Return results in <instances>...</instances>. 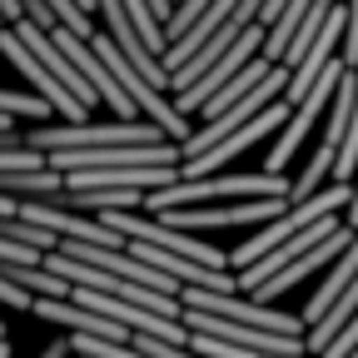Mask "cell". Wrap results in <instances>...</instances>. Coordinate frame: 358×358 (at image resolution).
Listing matches in <instances>:
<instances>
[{
  "instance_id": "6da1fadb",
  "label": "cell",
  "mask_w": 358,
  "mask_h": 358,
  "mask_svg": "<svg viewBox=\"0 0 358 358\" xmlns=\"http://www.w3.org/2000/svg\"><path fill=\"white\" fill-rule=\"evenodd\" d=\"M199 199H214V204L294 199V179H284V174H214V179H179V185L150 194L145 209H150V219H159V214H174V209H194Z\"/></svg>"
},
{
  "instance_id": "7a4b0ae2",
  "label": "cell",
  "mask_w": 358,
  "mask_h": 358,
  "mask_svg": "<svg viewBox=\"0 0 358 358\" xmlns=\"http://www.w3.org/2000/svg\"><path fill=\"white\" fill-rule=\"evenodd\" d=\"M353 204V189L348 185H329V189H319L313 199H303V204H294L284 219H274V224H264V229L249 239V244H239L234 254H229V264L239 268H254V264H264L268 254H274L279 244H289L294 234H303V229H313V224H324V219H334L338 209H348Z\"/></svg>"
},
{
  "instance_id": "3957f363",
  "label": "cell",
  "mask_w": 358,
  "mask_h": 358,
  "mask_svg": "<svg viewBox=\"0 0 358 358\" xmlns=\"http://www.w3.org/2000/svg\"><path fill=\"white\" fill-rule=\"evenodd\" d=\"M179 303L194 308V313H214L224 324H244V329H268V334H289V338H308V324L294 319V313H279L268 303L239 299V294H209V289H189L179 294Z\"/></svg>"
},
{
  "instance_id": "277c9868",
  "label": "cell",
  "mask_w": 358,
  "mask_h": 358,
  "mask_svg": "<svg viewBox=\"0 0 358 358\" xmlns=\"http://www.w3.org/2000/svg\"><path fill=\"white\" fill-rule=\"evenodd\" d=\"M294 204L289 199H249V204H209V209H174L159 214V224L189 234V229H229V224H274L284 219Z\"/></svg>"
},
{
  "instance_id": "5b68a950",
  "label": "cell",
  "mask_w": 358,
  "mask_h": 358,
  "mask_svg": "<svg viewBox=\"0 0 358 358\" xmlns=\"http://www.w3.org/2000/svg\"><path fill=\"white\" fill-rule=\"evenodd\" d=\"M0 55H6V60H10V65H15V70H20V75H25L30 85H35V95H40V100H50V105H55V110L65 115V124H90V120H85L90 110H85V105H80V100L70 95V90H65V85H60V80H55L50 70H45V65H40V60H35L30 50H25L15 30H0Z\"/></svg>"
},
{
  "instance_id": "8992f818",
  "label": "cell",
  "mask_w": 358,
  "mask_h": 358,
  "mask_svg": "<svg viewBox=\"0 0 358 358\" xmlns=\"http://www.w3.org/2000/svg\"><path fill=\"white\" fill-rule=\"evenodd\" d=\"M289 120H294V105H284V100H279V105H268L254 124H244L239 134H229V140H224L219 150H209L204 159H189V164H185V179H214V174L229 164L234 155H244V150H249V145H259V140H268V134L284 129Z\"/></svg>"
},
{
  "instance_id": "52a82bcc",
  "label": "cell",
  "mask_w": 358,
  "mask_h": 358,
  "mask_svg": "<svg viewBox=\"0 0 358 358\" xmlns=\"http://www.w3.org/2000/svg\"><path fill=\"white\" fill-rule=\"evenodd\" d=\"M10 30L20 35V45H25V50H30V55H35V60H40L45 70H50V75H55V80H60L65 90H70V95H75V100H80L85 110H90V105H105V100L95 95V85H90V80H85V75H80V70H75V65L65 60V50L55 45V35H50V30H40V25H30V20L10 25Z\"/></svg>"
},
{
  "instance_id": "ba28073f",
  "label": "cell",
  "mask_w": 358,
  "mask_h": 358,
  "mask_svg": "<svg viewBox=\"0 0 358 358\" xmlns=\"http://www.w3.org/2000/svg\"><path fill=\"white\" fill-rule=\"evenodd\" d=\"M358 279V239H353V249L334 264V274H329V284L319 289V294H313V303H303V313H299V319L308 324V329H319L324 319H329V313H334V303L348 294V284Z\"/></svg>"
},
{
  "instance_id": "9c48e42d",
  "label": "cell",
  "mask_w": 358,
  "mask_h": 358,
  "mask_svg": "<svg viewBox=\"0 0 358 358\" xmlns=\"http://www.w3.org/2000/svg\"><path fill=\"white\" fill-rule=\"evenodd\" d=\"M55 105L40 95H20V90H0V115L6 120H45Z\"/></svg>"
},
{
  "instance_id": "30bf717a",
  "label": "cell",
  "mask_w": 358,
  "mask_h": 358,
  "mask_svg": "<svg viewBox=\"0 0 358 358\" xmlns=\"http://www.w3.org/2000/svg\"><path fill=\"white\" fill-rule=\"evenodd\" d=\"M45 6L55 10V20H60V25H65L70 35H80V40H95V35H100V25L90 20V15H85V10L75 6V0H45Z\"/></svg>"
},
{
  "instance_id": "8fae6325",
  "label": "cell",
  "mask_w": 358,
  "mask_h": 358,
  "mask_svg": "<svg viewBox=\"0 0 358 358\" xmlns=\"http://www.w3.org/2000/svg\"><path fill=\"white\" fill-rule=\"evenodd\" d=\"M343 65H358V0H348V35H343Z\"/></svg>"
},
{
  "instance_id": "7c38bea8",
  "label": "cell",
  "mask_w": 358,
  "mask_h": 358,
  "mask_svg": "<svg viewBox=\"0 0 358 358\" xmlns=\"http://www.w3.org/2000/svg\"><path fill=\"white\" fill-rule=\"evenodd\" d=\"M0 15H6V25H20L25 20V6H20V0H0Z\"/></svg>"
},
{
  "instance_id": "4fadbf2b",
  "label": "cell",
  "mask_w": 358,
  "mask_h": 358,
  "mask_svg": "<svg viewBox=\"0 0 358 358\" xmlns=\"http://www.w3.org/2000/svg\"><path fill=\"white\" fill-rule=\"evenodd\" d=\"M65 353H70V343H65V338H55V343H45V353H40V358H65Z\"/></svg>"
},
{
  "instance_id": "5bb4252c",
  "label": "cell",
  "mask_w": 358,
  "mask_h": 358,
  "mask_svg": "<svg viewBox=\"0 0 358 358\" xmlns=\"http://www.w3.org/2000/svg\"><path fill=\"white\" fill-rule=\"evenodd\" d=\"M75 6H80L85 15H95V10H100V0H75Z\"/></svg>"
},
{
  "instance_id": "9a60e30c",
  "label": "cell",
  "mask_w": 358,
  "mask_h": 358,
  "mask_svg": "<svg viewBox=\"0 0 358 358\" xmlns=\"http://www.w3.org/2000/svg\"><path fill=\"white\" fill-rule=\"evenodd\" d=\"M0 358H10V343H0Z\"/></svg>"
},
{
  "instance_id": "2e32d148",
  "label": "cell",
  "mask_w": 358,
  "mask_h": 358,
  "mask_svg": "<svg viewBox=\"0 0 358 358\" xmlns=\"http://www.w3.org/2000/svg\"><path fill=\"white\" fill-rule=\"evenodd\" d=\"M0 343H6V319H0Z\"/></svg>"
},
{
  "instance_id": "e0dca14e",
  "label": "cell",
  "mask_w": 358,
  "mask_h": 358,
  "mask_svg": "<svg viewBox=\"0 0 358 358\" xmlns=\"http://www.w3.org/2000/svg\"><path fill=\"white\" fill-rule=\"evenodd\" d=\"M174 6H179V0H174Z\"/></svg>"
}]
</instances>
